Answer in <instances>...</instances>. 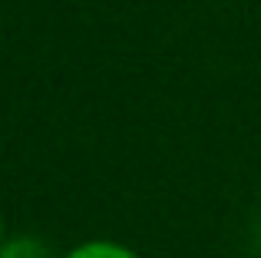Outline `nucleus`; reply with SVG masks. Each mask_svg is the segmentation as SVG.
<instances>
[{"mask_svg": "<svg viewBox=\"0 0 261 258\" xmlns=\"http://www.w3.org/2000/svg\"><path fill=\"white\" fill-rule=\"evenodd\" d=\"M4 239H7V235H4V219H0V245H4Z\"/></svg>", "mask_w": 261, "mask_h": 258, "instance_id": "nucleus-3", "label": "nucleus"}, {"mask_svg": "<svg viewBox=\"0 0 261 258\" xmlns=\"http://www.w3.org/2000/svg\"><path fill=\"white\" fill-rule=\"evenodd\" d=\"M60 258H142V255L136 248H129L126 242H116V239H86Z\"/></svg>", "mask_w": 261, "mask_h": 258, "instance_id": "nucleus-1", "label": "nucleus"}, {"mask_svg": "<svg viewBox=\"0 0 261 258\" xmlns=\"http://www.w3.org/2000/svg\"><path fill=\"white\" fill-rule=\"evenodd\" d=\"M0 258H57L40 235H10L0 245Z\"/></svg>", "mask_w": 261, "mask_h": 258, "instance_id": "nucleus-2", "label": "nucleus"}]
</instances>
